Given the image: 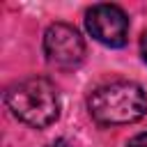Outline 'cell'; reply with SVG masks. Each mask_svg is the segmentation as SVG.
Masks as SVG:
<instances>
[{
	"label": "cell",
	"instance_id": "obj_5",
	"mask_svg": "<svg viewBox=\"0 0 147 147\" xmlns=\"http://www.w3.org/2000/svg\"><path fill=\"white\" fill-rule=\"evenodd\" d=\"M126 147H147V133H138V136H133V138L126 142Z\"/></svg>",
	"mask_w": 147,
	"mask_h": 147
},
{
	"label": "cell",
	"instance_id": "obj_1",
	"mask_svg": "<svg viewBox=\"0 0 147 147\" xmlns=\"http://www.w3.org/2000/svg\"><path fill=\"white\" fill-rule=\"evenodd\" d=\"M87 110L101 126L133 124L147 113V94L138 83L115 80L96 87L87 99Z\"/></svg>",
	"mask_w": 147,
	"mask_h": 147
},
{
	"label": "cell",
	"instance_id": "obj_3",
	"mask_svg": "<svg viewBox=\"0 0 147 147\" xmlns=\"http://www.w3.org/2000/svg\"><path fill=\"white\" fill-rule=\"evenodd\" d=\"M46 60L57 69H76L85 60V41L69 23H53L44 34Z\"/></svg>",
	"mask_w": 147,
	"mask_h": 147
},
{
	"label": "cell",
	"instance_id": "obj_4",
	"mask_svg": "<svg viewBox=\"0 0 147 147\" xmlns=\"http://www.w3.org/2000/svg\"><path fill=\"white\" fill-rule=\"evenodd\" d=\"M87 32L103 46L119 48L129 39V16L117 5H94L85 14Z\"/></svg>",
	"mask_w": 147,
	"mask_h": 147
},
{
	"label": "cell",
	"instance_id": "obj_6",
	"mask_svg": "<svg viewBox=\"0 0 147 147\" xmlns=\"http://www.w3.org/2000/svg\"><path fill=\"white\" fill-rule=\"evenodd\" d=\"M140 55L147 62V32H142V37H140Z\"/></svg>",
	"mask_w": 147,
	"mask_h": 147
},
{
	"label": "cell",
	"instance_id": "obj_7",
	"mask_svg": "<svg viewBox=\"0 0 147 147\" xmlns=\"http://www.w3.org/2000/svg\"><path fill=\"white\" fill-rule=\"evenodd\" d=\"M46 147H71L67 140H55V142H51V145H46Z\"/></svg>",
	"mask_w": 147,
	"mask_h": 147
},
{
	"label": "cell",
	"instance_id": "obj_2",
	"mask_svg": "<svg viewBox=\"0 0 147 147\" xmlns=\"http://www.w3.org/2000/svg\"><path fill=\"white\" fill-rule=\"evenodd\" d=\"M7 106L23 124L32 129H44L53 124L60 115V96L48 78L30 76L14 83L7 90Z\"/></svg>",
	"mask_w": 147,
	"mask_h": 147
}]
</instances>
